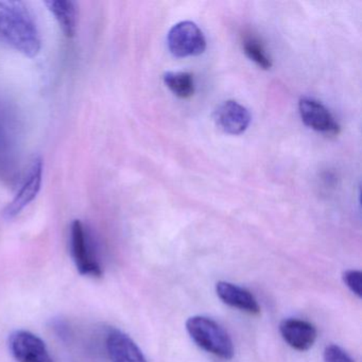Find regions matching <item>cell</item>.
Instances as JSON below:
<instances>
[{
  "label": "cell",
  "instance_id": "1",
  "mask_svg": "<svg viewBox=\"0 0 362 362\" xmlns=\"http://www.w3.org/2000/svg\"><path fill=\"white\" fill-rule=\"evenodd\" d=\"M0 44L35 58L42 47L37 23L26 4L0 0Z\"/></svg>",
  "mask_w": 362,
  "mask_h": 362
},
{
  "label": "cell",
  "instance_id": "2",
  "mask_svg": "<svg viewBox=\"0 0 362 362\" xmlns=\"http://www.w3.org/2000/svg\"><path fill=\"white\" fill-rule=\"evenodd\" d=\"M22 127L16 109L0 97V182L12 186L22 177Z\"/></svg>",
  "mask_w": 362,
  "mask_h": 362
},
{
  "label": "cell",
  "instance_id": "3",
  "mask_svg": "<svg viewBox=\"0 0 362 362\" xmlns=\"http://www.w3.org/2000/svg\"><path fill=\"white\" fill-rule=\"evenodd\" d=\"M186 329L190 338L207 353L224 360L232 359L234 344L230 334L211 317L194 315L186 322Z\"/></svg>",
  "mask_w": 362,
  "mask_h": 362
},
{
  "label": "cell",
  "instance_id": "4",
  "mask_svg": "<svg viewBox=\"0 0 362 362\" xmlns=\"http://www.w3.org/2000/svg\"><path fill=\"white\" fill-rule=\"evenodd\" d=\"M71 256L80 274L94 279L103 276V268L97 259L88 228L80 220H75L71 223Z\"/></svg>",
  "mask_w": 362,
  "mask_h": 362
},
{
  "label": "cell",
  "instance_id": "5",
  "mask_svg": "<svg viewBox=\"0 0 362 362\" xmlns=\"http://www.w3.org/2000/svg\"><path fill=\"white\" fill-rule=\"evenodd\" d=\"M167 44L177 58L200 56L206 49V39L202 30L192 22L175 25L168 33Z\"/></svg>",
  "mask_w": 362,
  "mask_h": 362
},
{
  "label": "cell",
  "instance_id": "6",
  "mask_svg": "<svg viewBox=\"0 0 362 362\" xmlns=\"http://www.w3.org/2000/svg\"><path fill=\"white\" fill-rule=\"evenodd\" d=\"M43 175V160L40 158H35L29 165L28 169L25 171L23 181L21 182L20 190L4 211L6 219L11 220L18 217L31 202H33L41 190Z\"/></svg>",
  "mask_w": 362,
  "mask_h": 362
},
{
  "label": "cell",
  "instance_id": "7",
  "mask_svg": "<svg viewBox=\"0 0 362 362\" xmlns=\"http://www.w3.org/2000/svg\"><path fill=\"white\" fill-rule=\"evenodd\" d=\"M300 119L305 126L326 136H337L340 133V126L329 110L320 101L309 97H303L298 103Z\"/></svg>",
  "mask_w": 362,
  "mask_h": 362
},
{
  "label": "cell",
  "instance_id": "8",
  "mask_svg": "<svg viewBox=\"0 0 362 362\" xmlns=\"http://www.w3.org/2000/svg\"><path fill=\"white\" fill-rule=\"evenodd\" d=\"M10 349L20 362H52L45 342L27 330H16L10 336Z\"/></svg>",
  "mask_w": 362,
  "mask_h": 362
},
{
  "label": "cell",
  "instance_id": "9",
  "mask_svg": "<svg viewBox=\"0 0 362 362\" xmlns=\"http://www.w3.org/2000/svg\"><path fill=\"white\" fill-rule=\"evenodd\" d=\"M218 128L230 135H240L251 124V115L247 107L234 100H228L218 105L214 113Z\"/></svg>",
  "mask_w": 362,
  "mask_h": 362
},
{
  "label": "cell",
  "instance_id": "10",
  "mask_svg": "<svg viewBox=\"0 0 362 362\" xmlns=\"http://www.w3.org/2000/svg\"><path fill=\"white\" fill-rule=\"evenodd\" d=\"M279 332L289 346L296 351H308L317 340V328L310 322L300 319H286L279 325Z\"/></svg>",
  "mask_w": 362,
  "mask_h": 362
},
{
  "label": "cell",
  "instance_id": "11",
  "mask_svg": "<svg viewBox=\"0 0 362 362\" xmlns=\"http://www.w3.org/2000/svg\"><path fill=\"white\" fill-rule=\"evenodd\" d=\"M218 298L228 306L245 311L250 315H259L260 307L255 296L245 288L228 281H218L216 284Z\"/></svg>",
  "mask_w": 362,
  "mask_h": 362
},
{
  "label": "cell",
  "instance_id": "12",
  "mask_svg": "<svg viewBox=\"0 0 362 362\" xmlns=\"http://www.w3.org/2000/svg\"><path fill=\"white\" fill-rule=\"evenodd\" d=\"M107 349L112 362H148L139 345L120 330L110 332Z\"/></svg>",
  "mask_w": 362,
  "mask_h": 362
},
{
  "label": "cell",
  "instance_id": "13",
  "mask_svg": "<svg viewBox=\"0 0 362 362\" xmlns=\"http://www.w3.org/2000/svg\"><path fill=\"white\" fill-rule=\"evenodd\" d=\"M45 5L56 18L65 35L73 37L76 35L78 24L76 4L71 0H50V1H46Z\"/></svg>",
  "mask_w": 362,
  "mask_h": 362
},
{
  "label": "cell",
  "instance_id": "14",
  "mask_svg": "<svg viewBox=\"0 0 362 362\" xmlns=\"http://www.w3.org/2000/svg\"><path fill=\"white\" fill-rule=\"evenodd\" d=\"M164 83L180 99H189L194 94V76L186 71H168L164 75Z\"/></svg>",
  "mask_w": 362,
  "mask_h": 362
},
{
  "label": "cell",
  "instance_id": "15",
  "mask_svg": "<svg viewBox=\"0 0 362 362\" xmlns=\"http://www.w3.org/2000/svg\"><path fill=\"white\" fill-rule=\"evenodd\" d=\"M243 49L245 56L262 69H270L272 61L262 42L253 33H245L243 37Z\"/></svg>",
  "mask_w": 362,
  "mask_h": 362
},
{
  "label": "cell",
  "instance_id": "16",
  "mask_svg": "<svg viewBox=\"0 0 362 362\" xmlns=\"http://www.w3.org/2000/svg\"><path fill=\"white\" fill-rule=\"evenodd\" d=\"M343 281L358 298L362 296V273L359 270H347L343 273Z\"/></svg>",
  "mask_w": 362,
  "mask_h": 362
},
{
  "label": "cell",
  "instance_id": "17",
  "mask_svg": "<svg viewBox=\"0 0 362 362\" xmlns=\"http://www.w3.org/2000/svg\"><path fill=\"white\" fill-rule=\"evenodd\" d=\"M324 362H354V360L340 346L332 344L324 351Z\"/></svg>",
  "mask_w": 362,
  "mask_h": 362
}]
</instances>
